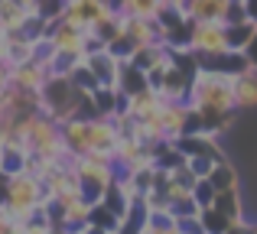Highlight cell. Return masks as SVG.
Here are the masks:
<instances>
[{
	"label": "cell",
	"instance_id": "6da1fadb",
	"mask_svg": "<svg viewBox=\"0 0 257 234\" xmlns=\"http://www.w3.org/2000/svg\"><path fill=\"white\" fill-rule=\"evenodd\" d=\"M0 205L7 208V215H10L13 221L26 224L39 208H43V205H49V198H46V182L36 179V176H30V172L10 176V182H7V195H4Z\"/></svg>",
	"mask_w": 257,
	"mask_h": 234
},
{
	"label": "cell",
	"instance_id": "7a4b0ae2",
	"mask_svg": "<svg viewBox=\"0 0 257 234\" xmlns=\"http://www.w3.org/2000/svg\"><path fill=\"white\" fill-rule=\"evenodd\" d=\"M189 108L195 111H212V114H234L238 104H234V78L225 75H212V72H202L192 82V95H189Z\"/></svg>",
	"mask_w": 257,
	"mask_h": 234
},
{
	"label": "cell",
	"instance_id": "3957f363",
	"mask_svg": "<svg viewBox=\"0 0 257 234\" xmlns=\"http://www.w3.org/2000/svg\"><path fill=\"white\" fill-rule=\"evenodd\" d=\"M72 169H75V176H78L85 202H91V205H98L101 198H104V192L111 189L120 176L117 163H114L111 156H101V153H88V156L72 159Z\"/></svg>",
	"mask_w": 257,
	"mask_h": 234
},
{
	"label": "cell",
	"instance_id": "277c9868",
	"mask_svg": "<svg viewBox=\"0 0 257 234\" xmlns=\"http://www.w3.org/2000/svg\"><path fill=\"white\" fill-rule=\"evenodd\" d=\"M46 198H49V205L59 208V211H65L69 205H75V202L85 198L82 185H78V176H75L72 166H59V169L46 179Z\"/></svg>",
	"mask_w": 257,
	"mask_h": 234
},
{
	"label": "cell",
	"instance_id": "5b68a950",
	"mask_svg": "<svg viewBox=\"0 0 257 234\" xmlns=\"http://www.w3.org/2000/svg\"><path fill=\"white\" fill-rule=\"evenodd\" d=\"M114 13V7L107 4V0H69L65 4V23L75 26V30L82 33H91L94 26L101 23V20H107Z\"/></svg>",
	"mask_w": 257,
	"mask_h": 234
},
{
	"label": "cell",
	"instance_id": "8992f818",
	"mask_svg": "<svg viewBox=\"0 0 257 234\" xmlns=\"http://www.w3.org/2000/svg\"><path fill=\"white\" fill-rule=\"evenodd\" d=\"M46 43L52 46V52H62V56H88V33L75 30V26H69L65 20L49 23Z\"/></svg>",
	"mask_w": 257,
	"mask_h": 234
},
{
	"label": "cell",
	"instance_id": "52a82bcc",
	"mask_svg": "<svg viewBox=\"0 0 257 234\" xmlns=\"http://www.w3.org/2000/svg\"><path fill=\"white\" fill-rule=\"evenodd\" d=\"M157 124H160V130H163V140L179 143V140L192 130V108H189V104H176V101H163V108H160V114H157Z\"/></svg>",
	"mask_w": 257,
	"mask_h": 234
},
{
	"label": "cell",
	"instance_id": "ba28073f",
	"mask_svg": "<svg viewBox=\"0 0 257 234\" xmlns=\"http://www.w3.org/2000/svg\"><path fill=\"white\" fill-rule=\"evenodd\" d=\"M228 49V30L225 23H195L189 36V52L195 56H215Z\"/></svg>",
	"mask_w": 257,
	"mask_h": 234
},
{
	"label": "cell",
	"instance_id": "9c48e42d",
	"mask_svg": "<svg viewBox=\"0 0 257 234\" xmlns=\"http://www.w3.org/2000/svg\"><path fill=\"white\" fill-rule=\"evenodd\" d=\"M199 69L212 72V75H225V78H238L244 72H254L244 52H234V49L215 52V56H199Z\"/></svg>",
	"mask_w": 257,
	"mask_h": 234
},
{
	"label": "cell",
	"instance_id": "30bf717a",
	"mask_svg": "<svg viewBox=\"0 0 257 234\" xmlns=\"http://www.w3.org/2000/svg\"><path fill=\"white\" fill-rule=\"evenodd\" d=\"M88 72L94 75V82L104 85V88H117V78H120V59L114 56L111 49H98V52H88L85 56Z\"/></svg>",
	"mask_w": 257,
	"mask_h": 234
},
{
	"label": "cell",
	"instance_id": "8fae6325",
	"mask_svg": "<svg viewBox=\"0 0 257 234\" xmlns=\"http://www.w3.org/2000/svg\"><path fill=\"white\" fill-rule=\"evenodd\" d=\"M179 150L186 159H215V163L225 159V150H221L218 137H212V133H186L179 140Z\"/></svg>",
	"mask_w": 257,
	"mask_h": 234
},
{
	"label": "cell",
	"instance_id": "7c38bea8",
	"mask_svg": "<svg viewBox=\"0 0 257 234\" xmlns=\"http://www.w3.org/2000/svg\"><path fill=\"white\" fill-rule=\"evenodd\" d=\"M88 137H91V153H101V156H111L117 153V143H120V133H117V124L107 117H94L88 120Z\"/></svg>",
	"mask_w": 257,
	"mask_h": 234
},
{
	"label": "cell",
	"instance_id": "4fadbf2b",
	"mask_svg": "<svg viewBox=\"0 0 257 234\" xmlns=\"http://www.w3.org/2000/svg\"><path fill=\"white\" fill-rule=\"evenodd\" d=\"M46 82H49V69H46L43 59H33V62H26V65L10 69V85L17 91H43Z\"/></svg>",
	"mask_w": 257,
	"mask_h": 234
},
{
	"label": "cell",
	"instance_id": "5bb4252c",
	"mask_svg": "<svg viewBox=\"0 0 257 234\" xmlns=\"http://www.w3.org/2000/svg\"><path fill=\"white\" fill-rule=\"evenodd\" d=\"M124 36L134 43V49H144V46H160L163 43V30H160L157 20H124Z\"/></svg>",
	"mask_w": 257,
	"mask_h": 234
},
{
	"label": "cell",
	"instance_id": "9a60e30c",
	"mask_svg": "<svg viewBox=\"0 0 257 234\" xmlns=\"http://www.w3.org/2000/svg\"><path fill=\"white\" fill-rule=\"evenodd\" d=\"M59 130H62V143H65V150H69L75 159H78V156H88V153H91V137H88V120L75 117V120H69V124H62Z\"/></svg>",
	"mask_w": 257,
	"mask_h": 234
},
{
	"label": "cell",
	"instance_id": "2e32d148",
	"mask_svg": "<svg viewBox=\"0 0 257 234\" xmlns=\"http://www.w3.org/2000/svg\"><path fill=\"white\" fill-rule=\"evenodd\" d=\"M231 0H189L186 17L192 23H225V13Z\"/></svg>",
	"mask_w": 257,
	"mask_h": 234
},
{
	"label": "cell",
	"instance_id": "e0dca14e",
	"mask_svg": "<svg viewBox=\"0 0 257 234\" xmlns=\"http://www.w3.org/2000/svg\"><path fill=\"white\" fill-rule=\"evenodd\" d=\"M160 108H163V98H160L153 88H147V91H140V95H131V98H127V114H131L134 120H150V117H157Z\"/></svg>",
	"mask_w": 257,
	"mask_h": 234
},
{
	"label": "cell",
	"instance_id": "ac0fdd59",
	"mask_svg": "<svg viewBox=\"0 0 257 234\" xmlns=\"http://www.w3.org/2000/svg\"><path fill=\"white\" fill-rule=\"evenodd\" d=\"M30 17H33V13L26 10V7L13 4V0H4V4H0V30H4L7 36H13V33H23L26 23H30Z\"/></svg>",
	"mask_w": 257,
	"mask_h": 234
},
{
	"label": "cell",
	"instance_id": "d6986e66",
	"mask_svg": "<svg viewBox=\"0 0 257 234\" xmlns=\"http://www.w3.org/2000/svg\"><path fill=\"white\" fill-rule=\"evenodd\" d=\"M150 88V82H147V72H140L134 62H120V78H117V91L124 98L131 95H140V91Z\"/></svg>",
	"mask_w": 257,
	"mask_h": 234
},
{
	"label": "cell",
	"instance_id": "ffe728a7",
	"mask_svg": "<svg viewBox=\"0 0 257 234\" xmlns=\"http://www.w3.org/2000/svg\"><path fill=\"white\" fill-rule=\"evenodd\" d=\"M234 104L238 108H254L257 104V72H244L234 78Z\"/></svg>",
	"mask_w": 257,
	"mask_h": 234
},
{
	"label": "cell",
	"instance_id": "44dd1931",
	"mask_svg": "<svg viewBox=\"0 0 257 234\" xmlns=\"http://www.w3.org/2000/svg\"><path fill=\"white\" fill-rule=\"evenodd\" d=\"M120 221H124V218H120V215H114V211L107 208L104 202L91 205V218H88V228H98V231H104V234H117Z\"/></svg>",
	"mask_w": 257,
	"mask_h": 234
},
{
	"label": "cell",
	"instance_id": "7402d4cb",
	"mask_svg": "<svg viewBox=\"0 0 257 234\" xmlns=\"http://www.w3.org/2000/svg\"><path fill=\"white\" fill-rule=\"evenodd\" d=\"M120 13H124V17H134V20H160L163 4H160V0H124V4H120Z\"/></svg>",
	"mask_w": 257,
	"mask_h": 234
},
{
	"label": "cell",
	"instance_id": "603a6c76",
	"mask_svg": "<svg viewBox=\"0 0 257 234\" xmlns=\"http://www.w3.org/2000/svg\"><path fill=\"white\" fill-rule=\"evenodd\" d=\"M212 208H218L228 221H241V218H247L244 215V202H241V192L238 189H234V192H218V198H215Z\"/></svg>",
	"mask_w": 257,
	"mask_h": 234
},
{
	"label": "cell",
	"instance_id": "cb8c5ba5",
	"mask_svg": "<svg viewBox=\"0 0 257 234\" xmlns=\"http://www.w3.org/2000/svg\"><path fill=\"white\" fill-rule=\"evenodd\" d=\"M208 182L215 185V192H234V189H238V169H234L228 159H221V163L212 169Z\"/></svg>",
	"mask_w": 257,
	"mask_h": 234
},
{
	"label": "cell",
	"instance_id": "d4e9b609",
	"mask_svg": "<svg viewBox=\"0 0 257 234\" xmlns=\"http://www.w3.org/2000/svg\"><path fill=\"white\" fill-rule=\"evenodd\" d=\"M225 30H228V49L244 52L247 46H251V39H254L257 26H254V23H238V26H225Z\"/></svg>",
	"mask_w": 257,
	"mask_h": 234
},
{
	"label": "cell",
	"instance_id": "484cf974",
	"mask_svg": "<svg viewBox=\"0 0 257 234\" xmlns=\"http://www.w3.org/2000/svg\"><path fill=\"white\" fill-rule=\"evenodd\" d=\"M140 234H182L176 224V215H147V224Z\"/></svg>",
	"mask_w": 257,
	"mask_h": 234
},
{
	"label": "cell",
	"instance_id": "4316f807",
	"mask_svg": "<svg viewBox=\"0 0 257 234\" xmlns=\"http://www.w3.org/2000/svg\"><path fill=\"white\" fill-rule=\"evenodd\" d=\"M199 221H202V228H205V234H225L228 228H231V221H228L218 208H205L199 215Z\"/></svg>",
	"mask_w": 257,
	"mask_h": 234
},
{
	"label": "cell",
	"instance_id": "83f0119b",
	"mask_svg": "<svg viewBox=\"0 0 257 234\" xmlns=\"http://www.w3.org/2000/svg\"><path fill=\"white\" fill-rule=\"evenodd\" d=\"M192 198H195V205L205 211V208H212V205H215L218 192H215V185L208 182V179H199V182H195V189H192Z\"/></svg>",
	"mask_w": 257,
	"mask_h": 234
},
{
	"label": "cell",
	"instance_id": "f1b7e54d",
	"mask_svg": "<svg viewBox=\"0 0 257 234\" xmlns=\"http://www.w3.org/2000/svg\"><path fill=\"white\" fill-rule=\"evenodd\" d=\"M238 23H251L244 13V0L241 4H228V13H225V26H238Z\"/></svg>",
	"mask_w": 257,
	"mask_h": 234
},
{
	"label": "cell",
	"instance_id": "f546056e",
	"mask_svg": "<svg viewBox=\"0 0 257 234\" xmlns=\"http://www.w3.org/2000/svg\"><path fill=\"white\" fill-rule=\"evenodd\" d=\"M225 234H257V224L247 221V218H241V221H231V228H228Z\"/></svg>",
	"mask_w": 257,
	"mask_h": 234
},
{
	"label": "cell",
	"instance_id": "4dcf8cb0",
	"mask_svg": "<svg viewBox=\"0 0 257 234\" xmlns=\"http://www.w3.org/2000/svg\"><path fill=\"white\" fill-rule=\"evenodd\" d=\"M0 234H26V224H23V221H13V218H7V221L0 224Z\"/></svg>",
	"mask_w": 257,
	"mask_h": 234
},
{
	"label": "cell",
	"instance_id": "1f68e13d",
	"mask_svg": "<svg viewBox=\"0 0 257 234\" xmlns=\"http://www.w3.org/2000/svg\"><path fill=\"white\" fill-rule=\"evenodd\" d=\"M244 56H247V62H251V69L257 72V33H254L251 46H247V49H244Z\"/></svg>",
	"mask_w": 257,
	"mask_h": 234
},
{
	"label": "cell",
	"instance_id": "d6a6232c",
	"mask_svg": "<svg viewBox=\"0 0 257 234\" xmlns=\"http://www.w3.org/2000/svg\"><path fill=\"white\" fill-rule=\"evenodd\" d=\"M10 130H13V120H7L4 114H0V146L7 143V137H10Z\"/></svg>",
	"mask_w": 257,
	"mask_h": 234
},
{
	"label": "cell",
	"instance_id": "836d02e7",
	"mask_svg": "<svg viewBox=\"0 0 257 234\" xmlns=\"http://www.w3.org/2000/svg\"><path fill=\"white\" fill-rule=\"evenodd\" d=\"M244 13H247V20L257 26V0H244Z\"/></svg>",
	"mask_w": 257,
	"mask_h": 234
},
{
	"label": "cell",
	"instance_id": "e575fe53",
	"mask_svg": "<svg viewBox=\"0 0 257 234\" xmlns=\"http://www.w3.org/2000/svg\"><path fill=\"white\" fill-rule=\"evenodd\" d=\"M163 7H173V10H186V4L189 0H160Z\"/></svg>",
	"mask_w": 257,
	"mask_h": 234
},
{
	"label": "cell",
	"instance_id": "d590c367",
	"mask_svg": "<svg viewBox=\"0 0 257 234\" xmlns=\"http://www.w3.org/2000/svg\"><path fill=\"white\" fill-rule=\"evenodd\" d=\"M13 4H20V7H26L30 13H36V0H13Z\"/></svg>",
	"mask_w": 257,
	"mask_h": 234
},
{
	"label": "cell",
	"instance_id": "8d00e7d4",
	"mask_svg": "<svg viewBox=\"0 0 257 234\" xmlns=\"http://www.w3.org/2000/svg\"><path fill=\"white\" fill-rule=\"evenodd\" d=\"M107 4H111L114 10H120V4H124V0H107Z\"/></svg>",
	"mask_w": 257,
	"mask_h": 234
},
{
	"label": "cell",
	"instance_id": "74e56055",
	"mask_svg": "<svg viewBox=\"0 0 257 234\" xmlns=\"http://www.w3.org/2000/svg\"><path fill=\"white\" fill-rule=\"evenodd\" d=\"M231 4H241V0H231Z\"/></svg>",
	"mask_w": 257,
	"mask_h": 234
},
{
	"label": "cell",
	"instance_id": "f35d334b",
	"mask_svg": "<svg viewBox=\"0 0 257 234\" xmlns=\"http://www.w3.org/2000/svg\"><path fill=\"white\" fill-rule=\"evenodd\" d=\"M0 4H4V0H0Z\"/></svg>",
	"mask_w": 257,
	"mask_h": 234
}]
</instances>
